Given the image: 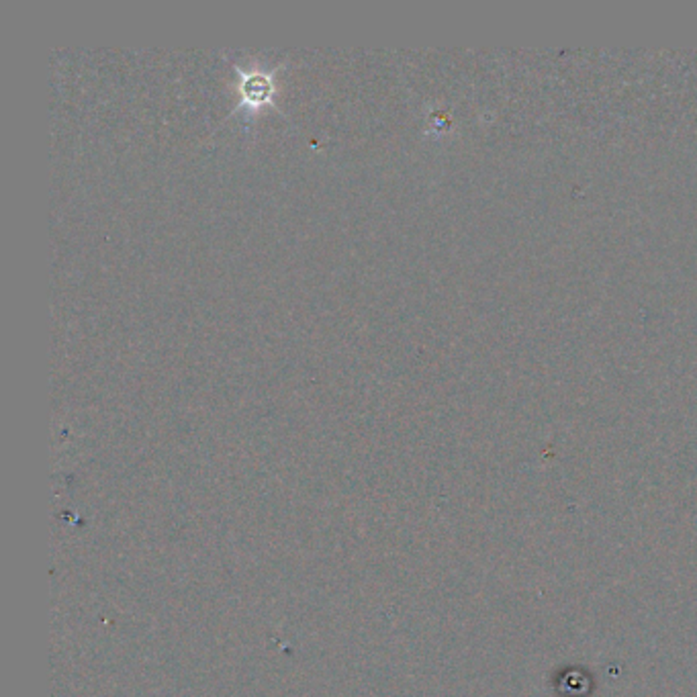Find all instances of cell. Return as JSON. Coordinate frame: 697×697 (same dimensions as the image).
<instances>
[{"label": "cell", "mask_w": 697, "mask_h": 697, "mask_svg": "<svg viewBox=\"0 0 697 697\" xmlns=\"http://www.w3.org/2000/svg\"><path fill=\"white\" fill-rule=\"evenodd\" d=\"M270 94V80L264 74H253L244 80V96L253 103H262Z\"/></svg>", "instance_id": "obj_1"}]
</instances>
